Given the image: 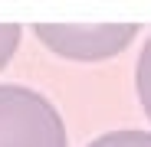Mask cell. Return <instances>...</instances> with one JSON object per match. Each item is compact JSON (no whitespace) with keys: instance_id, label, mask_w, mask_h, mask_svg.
<instances>
[{"instance_id":"obj_2","label":"cell","mask_w":151,"mask_h":147,"mask_svg":"<svg viewBox=\"0 0 151 147\" xmlns=\"http://www.w3.org/2000/svg\"><path fill=\"white\" fill-rule=\"evenodd\" d=\"M36 39L53 53L79 62L118 56L138 33V23H36Z\"/></svg>"},{"instance_id":"obj_4","label":"cell","mask_w":151,"mask_h":147,"mask_svg":"<svg viewBox=\"0 0 151 147\" xmlns=\"http://www.w3.org/2000/svg\"><path fill=\"white\" fill-rule=\"evenodd\" d=\"M89 147H151V134L148 131H112L95 137Z\"/></svg>"},{"instance_id":"obj_3","label":"cell","mask_w":151,"mask_h":147,"mask_svg":"<svg viewBox=\"0 0 151 147\" xmlns=\"http://www.w3.org/2000/svg\"><path fill=\"white\" fill-rule=\"evenodd\" d=\"M135 85H138L141 108H145V114L151 118V39H148V46L141 49V59H138V69H135Z\"/></svg>"},{"instance_id":"obj_1","label":"cell","mask_w":151,"mask_h":147,"mask_svg":"<svg viewBox=\"0 0 151 147\" xmlns=\"http://www.w3.org/2000/svg\"><path fill=\"white\" fill-rule=\"evenodd\" d=\"M0 147H69L53 102L23 85H0Z\"/></svg>"},{"instance_id":"obj_5","label":"cell","mask_w":151,"mask_h":147,"mask_svg":"<svg viewBox=\"0 0 151 147\" xmlns=\"http://www.w3.org/2000/svg\"><path fill=\"white\" fill-rule=\"evenodd\" d=\"M20 43V26L17 23H0V69H4Z\"/></svg>"}]
</instances>
